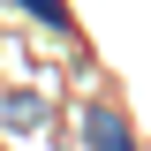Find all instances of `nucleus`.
<instances>
[{
    "label": "nucleus",
    "mask_w": 151,
    "mask_h": 151,
    "mask_svg": "<svg viewBox=\"0 0 151 151\" xmlns=\"http://www.w3.org/2000/svg\"><path fill=\"white\" fill-rule=\"evenodd\" d=\"M38 121H45V98H30V91L8 98V129H38Z\"/></svg>",
    "instance_id": "f03ea898"
},
{
    "label": "nucleus",
    "mask_w": 151,
    "mask_h": 151,
    "mask_svg": "<svg viewBox=\"0 0 151 151\" xmlns=\"http://www.w3.org/2000/svg\"><path fill=\"white\" fill-rule=\"evenodd\" d=\"M83 136H91V151H136L129 121H121V113H106V106H91V113H83Z\"/></svg>",
    "instance_id": "f257e3e1"
}]
</instances>
